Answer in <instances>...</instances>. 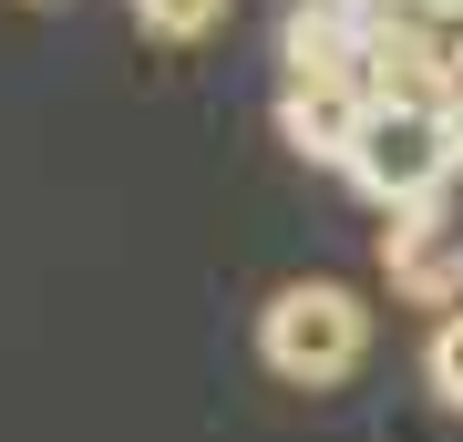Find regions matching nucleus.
I'll list each match as a JSON object with an SVG mask.
<instances>
[{"mask_svg":"<svg viewBox=\"0 0 463 442\" xmlns=\"http://www.w3.org/2000/svg\"><path fill=\"white\" fill-rule=\"evenodd\" d=\"M381 268H392V298H412V309H463V227L443 206H412L381 227Z\"/></svg>","mask_w":463,"mask_h":442,"instance_id":"nucleus-3","label":"nucleus"},{"mask_svg":"<svg viewBox=\"0 0 463 442\" xmlns=\"http://www.w3.org/2000/svg\"><path fill=\"white\" fill-rule=\"evenodd\" d=\"M340 175L361 185L381 216L443 206V185L463 175V155H453V114H432V103H371V114H361V145H350Z\"/></svg>","mask_w":463,"mask_h":442,"instance_id":"nucleus-2","label":"nucleus"},{"mask_svg":"<svg viewBox=\"0 0 463 442\" xmlns=\"http://www.w3.org/2000/svg\"><path fill=\"white\" fill-rule=\"evenodd\" d=\"M279 82H361V11L288 0V21H279Z\"/></svg>","mask_w":463,"mask_h":442,"instance_id":"nucleus-4","label":"nucleus"},{"mask_svg":"<svg viewBox=\"0 0 463 442\" xmlns=\"http://www.w3.org/2000/svg\"><path fill=\"white\" fill-rule=\"evenodd\" d=\"M361 114H371L361 82H279V134H288V155H309V165H350Z\"/></svg>","mask_w":463,"mask_h":442,"instance_id":"nucleus-5","label":"nucleus"},{"mask_svg":"<svg viewBox=\"0 0 463 442\" xmlns=\"http://www.w3.org/2000/svg\"><path fill=\"white\" fill-rule=\"evenodd\" d=\"M124 11H134V32H145V42H206L237 0H124Z\"/></svg>","mask_w":463,"mask_h":442,"instance_id":"nucleus-6","label":"nucleus"},{"mask_svg":"<svg viewBox=\"0 0 463 442\" xmlns=\"http://www.w3.org/2000/svg\"><path fill=\"white\" fill-rule=\"evenodd\" d=\"M330 11H361V0H330Z\"/></svg>","mask_w":463,"mask_h":442,"instance_id":"nucleus-9","label":"nucleus"},{"mask_svg":"<svg viewBox=\"0 0 463 442\" xmlns=\"http://www.w3.org/2000/svg\"><path fill=\"white\" fill-rule=\"evenodd\" d=\"M453 155H463V103H453Z\"/></svg>","mask_w":463,"mask_h":442,"instance_id":"nucleus-8","label":"nucleus"},{"mask_svg":"<svg viewBox=\"0 0 463 442\" xmlns=\"http://www.w3.org/2000/svg\"><path fill=\"white\" fill-rule=\"evenodd\" d=\"M422 371H432V401H443V411H463V309H453V319H432Z\"/></svg>","mask_w":463,"mask_h":442,"instance_id":"nucleus-7","label":"nucleus"},{"mask_svg":"<svg viewBox=\"0 0 463 442\" xmlns=\"http://www.w3.org/2000/svg\"><path fill=\"white\" fill-rule=\"evenodd\" d=\"M361 350H371V309H361V288H340V278H288L258 309V361L279 371L288 391H340V381L361 371Z\"/></svg>","mask_w":463,"mask_h":442,"instance_id":"nucleus-1","label":"nucleus"}]
</instances>
